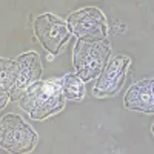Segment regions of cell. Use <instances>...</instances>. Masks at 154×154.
<instances>
[{"instance_id": "7", "label": "cell", "mask_w": 154, "mask_h": 154, "mask_svg": "<svg viewBox=\"0 0 154 154\" xmlns=\"http://www.w3.org/2000/svg\"><path fill=\"white\" fill-rule=\"evenodd\" d=\"M16 60L19 63V74L14 86L9 91L11 99H17L22 91L35 83L42 75V62L37 53H25L19 56Z\"/></svg>"}, {"instance_id": "11", "label": "cell", "mask_w": 154, "mask_h": 154, "mask_svg": "<svg viewBox=\"0 0 154 154\" xmlns=\"http://www.w3.org/2000/svg\"><path fill=\"white\" fill-rule=\"evenodd\" d=\"M11 97H9V93L8 91H3V89H0V100H2V102H0V108H5L6 106V103H8V100H9Z\"/></svg>"}, {"instance_id": "6", "label": "cell", "mask_w": 154, "mask_h": 154, "mask_svg": "<svg viewBox=\"0 0 154 154\" xmlns=\"http://www.w3.org/2000/svg\"><path fill=\"white\" fill-rule=\"evenodd\" d=\"M130 62H131L130 57L125 54L111 56L106 62L103 71L97 77V82L94 86V96L106 97V96L117 94L125 82Z\"/></svg>"}, {"instance_id": "10", "label": "cell", "mask_w": 154, "mask_h": 154, "mask_svg": "<svg viewBox=\"0 0 154 154\" xmlns=\"http://www.w3.org/2000/svg\"><path fill=\"white\" fill-rule=\"evenodd\" d=\"M17 74H19L17 60H9V59L0 60V89L9 93L16 83Z\"/></svg>"}, {"instance_id": "4", "label": "cell", "mask_w": 154, "mask_h": 154, "mask_svg": "<svg viewBox=\"0 0 154 154\" xmlns=\"http://www.w3.org/2000/svg\"><path fill=\"white\" fill-rule=\"evenodd\" d=\"M68 29L77 38H106V19L99 8L88 6L68 17Z\"/></svg>"}, {"instance_id": "1", "label": "cell", "mask_w": 154, "mask_h": 154, "mask_svg": "<svg viewBox=\"0 0 154 154\" xmlns=\"http://www.w3.org/2000/svg\"><path fill=\"white\" fill-rule=\"evenodd\" d=\"M60 85L51 80H37L20 96V108L29 117L42 120L51 114L59 112L65 105Z\"/></svg>"}, {"instance_id": "2", "label": "cell", "mask_w": 154, "mask_h": 154, "mask_svg": "<svg viewBox=\"0 0 154 154\" xmlns=\"http://www.w3.org/2000/svg\"><path fill=\"white\" fill-rule=\"evenodd\" d=\"M109 57L111 48L106 38H79L72 59L75 74L83 82L93 80L103 71Z\"/></svg>"}, {"instance_id": "3", "label": "cell", "mask_w": 154, "mask_h": 154, "mask_svg": "<svg viewBox=\"0 0 154 154\" xmlns=\"http://www.w3.org/2000/svg\"><path fill=\"white\" fill-rule=\"evenodd\" d=\"M37 143V134L17 114H6L0 120V146L8 152H29Z\"/></svg>"}, {"instance_id": "5", "label": "cell", "mask_w": 154, "mask_h": 154, "mask_svg": "<svg viewBox=\"0 0 154 154\" xmlns=\"http://www.w3.org/2000/svg\"><path fill=\"white\" fill-rule=\"evenodd\" d=\"M34 32L38 42L51 54H59L62 45L69 37L68 23L54 14H49V12L35 17Z\"/></svg>"}, {"instance_id": "9", "label": "cell", "mask_w": 154, "mask_h": 154, "mask_svg": "<svg viewBox=\"0 0 154 154\" xmlns=\"http://www.w3.org/2000/svg\"><path fill=\"white\" fill-rule=\"evenodd\" d=\"M57 83L60 85L62 94H63L65 99H68V100H80L83 97V93H85L83 80L77 74H68L65 77H62L60 80H57Z\"/></svg>"}, {"instance_id": "8", "label": "cell", "mask_w": 154, "mask_h": 154, "mask_svg": "<svg viewBox=\"0 0 154 154\" xmlns=\"http://www.w3.org/2000/svg\"><path fill=\"white\" fill-rule=\"evenodd\" d=\"M154 80L143 79L134 83L125 96V108L142 111L146 114L154 112Z\"/></svg>"}]
</instances>
